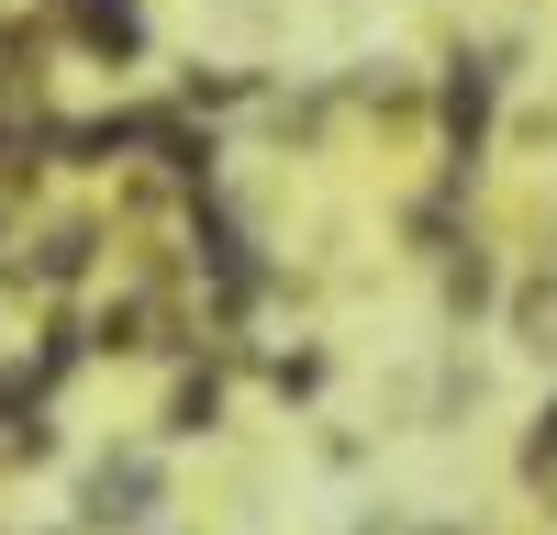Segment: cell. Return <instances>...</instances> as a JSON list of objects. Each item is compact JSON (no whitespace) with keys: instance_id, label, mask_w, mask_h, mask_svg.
<instances>
[{"instance_id":"1","label":"cell","mask_w":557,"mask_h":535,"mask_svg":"<svg viewBox=\"0 0 557 535\" xmlns=\"http://www.w3.org/2000/svg\"><path fill=\"white\" fill-rule=\"evenodd\" d=\"M491 101H502V57H457V78H446V157H457V178L491 157Z\"/></svg>"},{"instance_id":"2","label":"cell","mask_w":557,"mask_h":535,"mask_svg":"<svg viewBox=\"0 0 557 535\" xmlns=\"http://www.w3.org/2000/svg\"><path fill=\"white\" fill-rule=\"evenodd\" d=\"M157 502H168V480H157L146 446H123V458L89 469V524H157Z\"/></svg>"},{"instance_id":"3","label":"cell","mask_w":557,"mask_h":535,"mask_svg":"<svg viewBox=\"0 0 557 535\" xmlns=\"http://www.w3.org/2000/svg\"><path fill=\"white\" fill-rule=\"evenodd\" d=\"M223 424V390L212 380H178V401H168V435H212Z\"/></svg>"},{"instance_id":"4","label":"cell","mask_w":557,"mask_h":535,"mask_svg":"<svg viewBox=\"0 0 557 535\" xmlns=\"http://www.w3.org/2000/svg\"><path fill=\"white\" fill-rule=\"evenodd\" d=\"M89 246H101V235H89V223H57V235H45V279H78V268H89Z\"/></svg>"},{"instance_id":"5","label":"cell","mask_w":557,"mask_h":535,"mask_svg":"<svg viewBox=\"0 0 557 535\" xmlns=\"http://www.w3.org/2000/svg\"><path fill=\"white\" fill-rule=\"evenodd\" d=\"M524 480H535V490H557V401L535 413V446H524Z\"/></svg>"},{"instance_id":"6","label":"cell","mask_w":557,"mask_h":535,"mask_svg":"<svg viewBox=\"0 0 557 535\" xmlns=\"http://www.w3.org/2000/svg\"><path fill=\"white\" fill-rule=\"evenodd\" d=\"M446 301L480 312V301H491V257H457V268H446Z\"/></svg>"},{"instance_id":"7","label":"cell","mask_w":557,"mask_h":535,"mask_svg":"<svg viewBox=\"0 0 557 535\" xmlns=\"http://www.w3.org/2000/svg\"><path fill=\"white\" fill-rule=\"evenodd\" d=\"M268 380H278V401H301V390H323V357L301 346V357H278V369H268Z\"/></svg>"}]
</instances>
